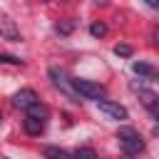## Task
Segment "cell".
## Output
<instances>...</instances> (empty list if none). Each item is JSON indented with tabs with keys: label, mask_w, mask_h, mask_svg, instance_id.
Masks as SVG:
<instances>
[{
	"label": "cell",
	"mask_w": 159,
	"mask_h": 159,
	"mask_svg": "<svg viewBox=\"0 0 159 159\" xmlns=\"http://www.w3.org/2000/svg\"><path fill=\"white\" fill-rule=\"evenodd\" d=\"M117 139H119V147L127 152V157H134V154L144 152V139L132 127H119L117 129Z\"/></svg>",
	"instance_id": "6da1fadb"
},
{
	"label": "cell",
	"mask_w": 159,
	"mask_h": 159,
	"mask_svg": "<svg viewBox=\"0 0 159 159\" xmlns=\"http://www.w3.org/2000/svg\"><path fill=\"white\" fill-rule=\"evenodd\" d=\"M70 84H72V89H75V94L80 99H97V102L104 99V87L97 84V82H92V80L75 77V80H70Z\"/></svg>",
	"instance_id": "7a4b0ae2"
},
{
	"label": "cell",
	"mask_w": 159,
	"mask_h": 159,
	"mask_svg": "<svg viewBox=\"0 0 159 159\" xmlns=\"http://www.w3.org/2000/svg\"><path fill=\"white\" fill-rule=\"evenodd\" d=\"M47 75H50V80H52V84H55L57 89H62V92H65V94H67L72 102H80V97L75 94V89H72L70 80L65 77V72H62L60 67H50V70H47Z\"/></svg>",
	"instance_id": "3957f363"
},
{
	"label": "cell",
	"mask_w": 159,
	"mask_h": 159,
	"mask_svg": "<svg viewBox=\"0 0 159 159\" xmlns=\"http://www.w3.org/2000/svg\"><path fill=\"white\" fill-rule=\"evenodd\" d=\"M37 102H40V99H37L35 89H30V87H25V89H20V92L12 94V104L20 107V109H30V107H35Z\"/></svg>",
	"instance_id": "277c9868"
},
{
	"label": "cell",
	"mask_w": 159,
	"mask_h": 159,
	"mask_svg": "<svg viewBox=\"0 0 159 159\" xmlns=\"http://www.w3.org/2000/svg\"><path fill=\"white\" fill-rule=\"evenodd\" d=\"M99 112H104L107 117L112 119H127V107H122L119 102H112V99H99L97 102Z\"/></svg>",
	"instance_id": "5b68a950"
},
{
	"label": "cell",
	"mask_w": 159,
	"mask_h": 159,
	"mask_svg": "<svg viewBox=\"0 0 159 159\" xmlns=\"http://www.w3.org/2000/svg\"><path fill=\"white\" fill-rule=\"evenodd\" d=\"M0 37L10 40V42H20V30L15 27V22L7 15H0Z\"/></svg>",
	"instance_id": "8992f818"
},
{
	"label": "cell",
	"mask_w": 159,
	"mask_h": 159,
	"mask_svg": "<svg viewBox=\"0 0 159 159\" xmlns=\"http://www.w3.org/2000/svg\"><path fill=\"white\" fill-rule=\"evenodd\" d=\"M22 127H25V132L27 134H32V137H40L42 132H45V119H37V117H25L22 119Z\"/></svg>",
	"instance_id": "52a82bcc"
},
{
	"label": "cell",
	"mask_w": 159,
	"mask_h": 159,
	"mask_svg": "<svg viewBox=\"0 0 159 159\" xmlns=\"http://www.w3.org/2000/svg\"><path fill=\"white\" fill-rule=\"evenodd\" d=\"M132 70H134L137 75H142V77H149V80H154V77H157V70H154L149 62H134V65H132Z\"/></svg>",
	"instance_id": "ba28073f"
},
{
	"label": "cell",
	"mask_w": 159,
	"mask_h": 159,
	"mask_svg": "<svg viewBox=\"0 0 159 159\" xmlns=\"http://www.w3.org/2000/svg\"><path fill=\"white\" fill-rule=\"evenodd\" d=\"M139 94H142V102L147 104V109L152 112V117H157V94L149 89H139Z\"/></svg>",
	"instance_id": "9c48e42d"
},
{
	"label": "cell",
	"mask_w": 159,
	"mask_h": 159,
	"mask_svg": "<svg viewBox=\"0 0 159 159\" xmlns=\"http://www.w3.org/2000/svg\"><path fill=\"white\" fill-rule=\"evenodd\" d=\"M42 154H45V159H65V157H67L60 147H45Z\"/></svg>",
	"instance_id": "30bf717a"
},
{
	"label": "cell",
	"mask_w": 159,
	"mask_h": 159,
	"mask_svg": "<svg viewBox=\"0 0 159 159\" xmlns=\"http://www.w3.org/2000/svg\"><path fill=\"white\" fill-rule=\"evenodd\" d=\"M72 159H97V154H94V149H89V147H80V149H75Z\"/></svg>",
	"instance_id": "8fae6325"
},
{
	"label": "cell",
	"mask_w": 159,
	"mask_h": 159,
	"mask_svg": "<svg viewBox=\"0 0 159 159\" xmlns=\"http://www.w3.org/2000/svg\"><path fill=\"white\" fill-rule=\"evenodd\" d=\"M89 32H92L94 37H104V35H107V25H104V22H92V25H89Z\"/></svg>",
	"instance_id": "7c38bea8"
},
{
	"label": "cell",
	"mask_w": 159,
	"mask_h": 159,
	"mask_svg": "<svg viewBox=\"0 0 159 159\" xmlns=\"http://www.w3.org/2000/svg\"><path fill=\"white\" fill-rule=\"evenodd\" d=\"M0 65H25V60H20V57H15V55L0 52Z\"/></svg>",
	"instance_id": "4fadbf2b"
},
{
	"label": "cell",
	"mask_w": 159,
	"mask_h": 159,
	"mask_svg": "<svg viewBox=\"0 0 159 159\" xmlns=\"http://www.w3.org/2000/svg\"><path fill=\"white\" fill-rule=\"evenodd\" d=\"M114 55H119V57H132V45H124V42L114 45Z\"/></svg>",
	"instance_id": "5bb4252c"
},
{
	"label": "cell",
	"mask_w": 159,
	"mask_h": 159,
	"mask_svg": "<svg viewBox=\"0 0 159 159\" xmlns=\"http://www.w3.org/2000/svg\"><path fill=\"white\" fill-rule=\"evenodd\" d=\"M72 27H75L72 22H65V25H57V32H62V35H67V32H70Z\"/></svg>",
	"instance_id": "9a60e30c"
},
{
	"label": "cell",
	"mask_w": 159,
	"mask_h": 159,
	"mask_svg": "<svg viewBox=\"0 0 159 159\" xmlns=\"http://www.w3.org/2000/svg\"><path fill=\"white\" fill-rule=\"evenodd\" d=\"M0 122H2V112H0Z\"/></svg>",
	"instance_id": "2e32d148"
}]
</instances>
